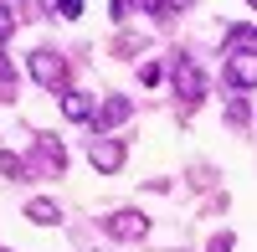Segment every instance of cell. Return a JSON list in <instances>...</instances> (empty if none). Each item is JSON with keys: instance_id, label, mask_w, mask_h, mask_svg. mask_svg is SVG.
Wrapping results in <instances>:
<instances>
[{"instance_id": "7c38bea8", "label": "cell", "mask_w": 257, "mask_h": 252, "mask_svg": "<svg viewBox=\"0 0 257 252\" xmlns=\"http://www.w3.org/2000/svg\"><path fill=\"white\" fill-rule=\"evenodd\" d=\"M134 6H139V11H149L155 21H170V16H175V6H170V0H134Z\"/></svg>"}, {"instance_id": "52a82bcc", "label": "cell", "mask_w": 257, "mask_h": 252, "mask_svg": "<svg viewBox=\"0 0 257 252\" xmlns=\"http://www.w3.org/2000/svg\"><path fill=\"white\" fill-rule=\"evenodd\" d=\"M128 113H134V103H128V98H118V93H113V98H103V103H98V113H93V134H108L113 123H123Z\"/></svg>"}, {"instance_id": "8992f818", "label": "cell", "mask_w": 257, "mask_h": 252, "mask_svg": "<svg viewBox=\"0 0 257 252\" xmlns=\"http://www.w3.org/2000/svg\"><path fill=\"white\" fill-rule=\"evenodd\" d=\"M88 160H93V170L113 175L118 165H123V144H118V139H108V134H93V139H88Z\"/></svg>"}, {"instance_id": "4fadbf2b", "label": "cell", "mask_w": 257, "mask_h": 252, "mask_svg": "<svg viewBox=\"0 0 257 252\" xmlns=\"http://www.w3.org/2000/svg\"><path fill=\"white\" fill-rule=\"evenodd\" d=\"M226 118L242 129V123H247V98H226Z\"/></svg>"}, {"instance_id": "277c9868", "label": "cell", "mask_w": 257, "mask_h": 252, "mask_svg": "<svg viewBox=\"0 0 257 252\" xmlns=\"http://www.w3.org/2000/svg\"><path fill=\"white\" fill-rule=\"evenodd\" d=\"M103 232H108L113 242H134V237H144V232H149V216L128 206V211H113L108 221H103Z\"/></svg>"}, {"instance_id": "9c48e42d", "label": "cell", "mask_w": 257, "mask_h": 252, "mask_svg": "<svg viewBox=\"0 0 257 252\" xmlns=\"http://www.w3.org/2000/svg\"><path fill=\"white\" fill-rule=\"evenodd\" d=\"M26 221H36V226H52V221H62V211H57V201L36 196V201H26Z\"/></svg>"}, {"instance_id": "ac0fdd59", "label": "cell", "mask_w": 257, "mask_h": 252, "mask_svg": "<svg viewBox=\"0 0 257 252\" xmlns=\"http://www.w3.org/2000/svg\"><path fill=\"white\" fill-rule=\"evenodd\" d=\"M170 6H175V0H170Z\"/></svg>"}, {"instance_id": "5b68a950", "label": "cell", "mask_w": 257, "mask_h": 252, "mask_svg": "<svg viewBox=\"0 0 257 252\" xmlns=\"http://www.w3.org/2000/svg\"><path fill=\"white\" fill-rule=\"evenodd\" d=\"M26 160H31V170H41V175H62V165H67V150H62V139H36Z\"/></svg>"}, {"instance_id": "3957f363", "label": "cell", "mask_w": 257, "mask_h": 252, "mask_svg": "<svg viewBox=\"0 0 257 252\" xmlns=\"http://www.w3.org/2000/svg\"><path fill=\"white\" fill-rule=\"evenodd\" d=\"M170 82H175V98H180V103H201V98H206V77H201V67H196L185 52L170 62Z\"/></svg>"}, {"instance_id": "7a4b0ae2", "label": "cell", "mask_w": 257, "mask_h": 252, "mask_svg": "<svg viewBox=\"0 0 257 252\" xmlns=\"http://www.w3.org/2000/svg\"><path fill=\"white\" fill-rule=\"evenodd\" d=\"M26 67H31V77H36V82H41V88H47V93H67V62H62L57 52L36 47Z\"/></svg>"}, {"instance_id": "6da1fadb", "label": "cell", "mask_w": 257, "mask_h": 252, "mask_svg": "<svg viewBox=\"0 0 257 252\" xmlns=\"http://www.w3.org/2000/svg\"><path fill=\"white\" fill-rule=\"evenodd\" d=\"M221 67H226V82H231L237 93L257 88V47H226Z\"/></svg>"}, {"instance_id": "8fae6325", "label": "cell", "mask_w": 257, "mask_h": 252, "mask_svg": "<svg viewBox=\"0 0 257 252\" xmlns=\"http://www.w3.org/2000/svg\"><path fill=\"white\" fill-rule=\"evenodd\" d=\"M41 11H47V16H62V21H72V16H82V0H41Z\"/></svg>"}, {"instance_id": "e0dca14e", "label": "cell", "mask_w": 257, "mask_h": 252, "mask_svg": "<svg viewBox=\"0 0 257 252\" xmlns=\"http://www.w3.org/2000/svg\"><path fill=\"white\" fill-rule=\"evenodd\" d=\"M247 6H252V11H257V0H247Z\"/></svg>"}, {"instance_id": "9a60e30c", "label": "cell", "mask_w": 257, "mask_h": 252, "mask_svg": "<svg viewBox=\"0 0 257 252\" xmlns=\"http://www.w3.org/2000/svg\"><path fill=\"white\" fill-rule=\"evenodd\" d=\"M128 11H134V0H113V21H128Z\"/></svg>"}, {"instance_id": "5bb4252c", "label": "cell", "mask_w": 257, "mask_h": 252, "mask_svg": "<svg viewBox=\"0 0 257 252\" xmlns=\"http://www.w3.org/2000/svg\"><path fill=\"white\" fill-rule=\"evenodd\" d=\"M211 252H231V232H216V237H211Z\"/></svg>"}, {"instance_id": "2e32d148", "label": "cell", "mask_w": 257, "mask_h": 252, "mask_svg": "<svg viewBox=\"0 0 257 252\" xmlns=\"http://www.w3.org/2000/svg\"><path fill=\"white\" fill-rule=\"evenodd\" d=\"M11 77H16V67H11L6 57H0V82H11Z\"/></svg>"}, {"instance_id": "30bf717a", "label": "cell", "mask_w": 257, "mask_h": 252, "mask_svg": "<svg viewBox=\"0 0 257 252\" xmlns=\"http://www.w3.org/2000/svg\"><path fill=\"white\" fill-rule=\"evenodd\" d=\"M0 175H16V180H26V175H31V160H26V155H11V150H0Z\"/></svg>"}, {"instance_id": "ba28073f", "label": "cell", "mask_w": 257, "mask_h": 252, "mask_svg": "<svg viewBox=\"0 0 257 252\" xmlns=\"http://www.w3.org/2000/svg\"><path fill=\"white\" fill-rule=\"evenodd\" d=\"M62 113H67V118H77V123H93L98 98H93V93H82V88H67V93H62Z\"/></svg>"}, {"instance_id": "d6986e66", "label": "cell", "mask_w": 257, "mask_h": 252, "mask_svg": "<svg viewBox=\"0 0 257 252\" xmlns=\"http://www.w3.org/2000/svg\"><path fill=\"white\" fill-rule=\"evenodd\" d=\"M0 252H6V247H0Z\"/></svg>"}]
</instances>
